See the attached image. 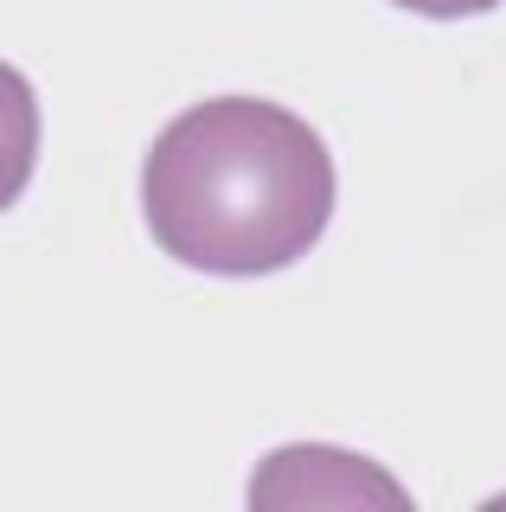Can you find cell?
Masks as SVG:
<instances>
[{
	"label": "cell",
	"mask_w": 506,
	"mask_h": 512,
	"mask_svg": "<svg viewBox=\"0 0 506 512\" xmlns=\"http://www.w3.org/2000/svg\"><path fill=\"white\" fill-rule=\"evenodd\" d=\"M141 218L186 269L276 276L327 237L334 154L295 109L212 96L154 135L141 160Z\"/></svg>",
	"instance_id": "obj_1"
},
{
	"label": "cell",
	"mask_w": 506,
	"mask_h": 512,
	"mask_svg": "<svg viewBox=\"0 0 506 512\" xmlns=\"http://www.w3.org/2000/svg\"><path fill=\"white\" fill-rule=\"evenodd\" d=\"M314 506V500H385L404 506V487L385 468H372L366 455H346V448H276L263 461V474L250 480V506Z\"/></svg>",
	"instance_id": "obj_2"
},
{
	"label": "cell",
	"mask_w": 506,
	"mask_h": 512,
	"mask_svg": "<svg viewBox=\"0 0 506 512\" xmlns=\"http://www.w3.org/2000/svg\"><path fill=\"white\" fill-rule=\"evenodd\" d=\"M33 167H39V96L26 84V71L0 58V212L20 205V192L33 186Z\"/></svg>",
	"instance_id": "obj_3"
},
{
	"label": "cell",
	"mask_w": 506,
	"mask_h": 512,
	"mask_svg": "<svg viewBox=\"0 0 506 512\" xmlns=\"http://www.w3.org/2000/svg\"><path fill=\"white\" fill-rule=\"evenodd\" d=\"M404 13H423V20H474V13H494L500 0H391Z\"/></svg>",
	"instance_id": "obj_4"
}]
</instances>
